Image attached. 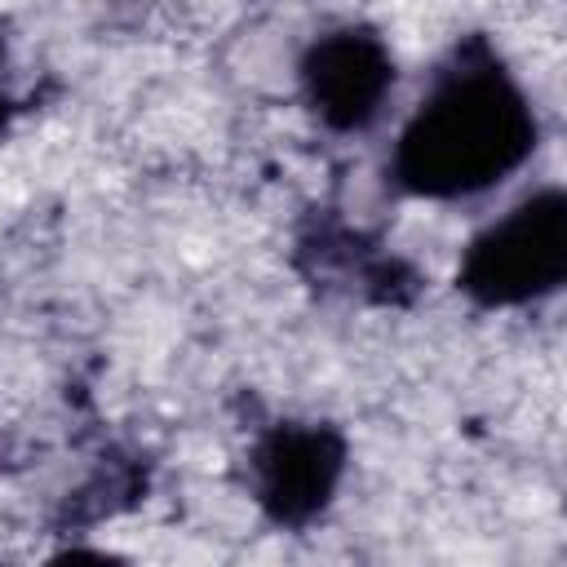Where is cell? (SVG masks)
I'll use <instances>...</instances> for the list:
<instances>
[{
  "label": "cell",
  "instance_id": "cell-1",
  "mask_svg": "<svg viewBox=\"0 0 567 567\" xmlns=\"http://www.w3.org/2000/svg\"><path fill=\"white\" fill-rule=\"evenodd\" d=\"M540 151V115L487 31L456 35L430 66L394 133L385 186L408 199L465 204L505 186Z\"/></svg>",
  "mask_w": 567,
  "mask_h": 567
},
{
  "label": "cell",
  "instance_id": "cell-2",
  "mask_svg": "<svg viewBox=\"0 0 567 567\" xmlns=\"http://www.w3.org/2000/svg\"><path fill=\"white\" fill-rule=\"evenodd\" d=\"M567 284V190L558 182L527 190L501 217L470 235L456 266V292L478 310H523L558 297Z\"/></svg>",
  "mask_w": 567,
  "mask_h": 567
},
{
  "label": "cell",
  "instance_id": "cell-3",
  "mask_svg": "<svg viewBox=\"0 0 567 567\" xmlns=\"http://www.w3.org/2000/svg\"><path fill=\"white\" fill-rule=\"evenodd\" d=\"M350 470V439L337 421L275 416L252 430L239 456V487L279 532L315 527Z\"/></svg>",
  "mask_w": 567,
  "mask_h": 567
},
{
  "label": "cell",
  "instance_id": "cell-4",
  "mask_svg": "<svg viewBox=\"0 0 567 567\" xmlns=\"http://www.w3.org/2000/svg\"><path fill=\"white\" fill-rule=\"evenodd\" d=\"M399 89V58L372 22H337L306 40L297 93L306 115L332 137L372 133Z\"/></svg>",
  "mask_w": 567,
  "mask_h": 567
},
{
  "label": "cell",
  "instance_id": "cell-5",
  "mask_svg": "<svg viewBox=\"0 0 567 567\" xmlns=\"http://www.w3.org/2000/svg\"><path fill=\"white\" fill-rule=\"evenodd\" d=\"M292 266L323 297L408 310L425 292V275L385 248L381 235L350 226L337 208H306L292 230Z\"/></svg>",
  "mask_w": 567,
  "mask_h": 567
},
{
  "label": "cell",
  "instance_id": "cell-6",
  "mask_svg": "<svg viewBox=\"0 0 567 567\" xmlns=\"http://www.w3.org/2000/svg\"><path fill=\"white\" fill-rule=\"evenodd\" d=\"M146 487H151V461L146 452L137 447H111L93 474L66 496L62 514H58V527H93L111 514H124L133 509L137 501H146Z\"/></svg>",
  "mask_w": 567,
  "mask_h": 567
},
{
  "label": "cell",
  "instance_id": "cell-7",
  "mask_svg": "<svg viewBox=\"0 0 567 567\" xmlns=\"http://www.w3.org/2000/svg\"><path fill=\"white\" fill-rule=\"evenodd\" d=\"M35 102H40L35 93H13V89H0V137H4V133H9V128H13V124H18V120H22V115H27Z\"/></svg>",
  "mask_w": 567,
  "mask_h": 567
},
{
  "label": "cell",
  "instance_id": "cell-8",
  "mask_svg": "<svg viewBox=\"0 0 567 567\" xmlns=\"http://www.w3.org/2000/svg\"><path fill=\"white\" fill-rule=\"evenodd\" d=\"M0 89H9V27L0 22Z\"/></svg>",
  "mask_w": 567,
  "mask_h": 567
}]
</instances>
